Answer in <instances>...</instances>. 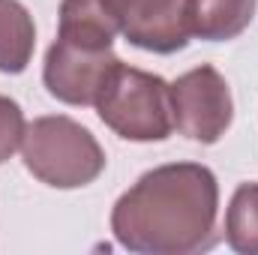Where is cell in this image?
<instances>
[{
	"label": "cell",
	"instance_id": "1",
	"mask_svg": "<svg viewBox=\"0 0 258 255\" xmlns=\"http://www.w3.org/2000/svg\"><path fill=\"white\" fill-rule=\"evenodd\" d=\"M219 186L207 165L174 162L147 171L111 210L120 246L147 255H189L216 243Z\"/></svg>",
	"mask_w": 258,
	"mask_h": 255
},
{
	"label": "cell",
	"instance_id": "2",
	"mask_svg": "<svg viewBox=\"0 0 258 255\" xmlns=\"http://www.w3.org/2000/svg\"><path fill=\"white\" fill-rule=\"evenodd\" d=\"M117 27L99 0H63L57 39L45 54V87L66 105H93L117 63Z\"/></svg>",
	"mask_w": 258,
	"mask_h": 255
},
{
	"label": "cell",
	"instance_id": "3",
	"mask_svg": "<svg viewBox=\"0 0 258 255\" xmlns=\"http://www.w3.org/2000/svg\"><path fill=\"white\" fill-rule=\"evenodd\" d=\"M21 156L27 171L54 189L87 186L105 168V153L93 132L63 114L36 117L24 129Z\"/></svg>",
	"mask_w": 258,
	"mask_h": 255
},
{
	"label": "cell",
	"instance_id": "4",
	"mask_svg": "<svg viewBox=\"0 0 258 255\" xmlns=\"http://www.w3.org/2000/svg\"><path fill=\"white\" fill-rule=\"evenodd\" d=\"M102 123L126 141H162L171 135V84L159 75L114 63L96 96Z\"/></svg>",
	"mask_w": 258,
	"mask_h": 255
},
{
	"label": "cell",
	"instance_id": "5",
	"mask_svg": "<svg viewBox=\"0 0 258 255\" xmlns=\"http://www.w3.org/2000/svg\"><path fill=\"white\" fill-rule=\"evenodd\" d=\"M171 117L180 135L216 144L234 117L228 81L207 63L183 72L171 84Z\"/></svg>",
	"mask_w": 258,
	"mask_h": 255
},
{
	"label": "cell",
	"instance_id": "6",
	"mask_svg": "<svg viewBox=\"0 0 258 255\" xmlns=\"http://www.w3.org/2000/svg\"><path fill=\"white\" fill-rule=\"evenodd\" d=\"M111 21L117 24V33L126 36V42L171 54L186 48L189 30L183 21V0H102Z\"/></svg>",
	"mask_w": 258,
	"mask_h": 255
},
{
	"label": "cell",
	"instance_id": "7",
	"mask_svg": "<svg viewBox=\"0 0 258 255\" xmlns=\"http://www.w3.org/2000/svg\"><path fill=\"white\" fill-rule=\"evenodd\" d=\"M255 3L258 0H183V21L189 36L228 42L249 27Z\"/></svg>",
	"mask_w": 258,
	"mask_h": 255
},
{
	"label": "cell",
	"instance_id": "8",
	"mask_svg": "<svg viewBox=\"0 0 258 255\" xmlns=\"http://www.w3.org/2000/svg\"><path fill=\"white\" fill-rule=\"evenodd\" d=\"M36 45V27L24 3L0 0V72H24Z\"/></svg>",
	"mask_w": 258,
	"mask_h": 255
},
{
	"label": "cell",
	"instance_id": "9",
	"mask_svg": "<svg viewBox=\"0 0 258 255\" xmlns=\"http://www.w3.org/2000/svg\"><path fill=\"white\" fill-rule=\"evenodd\" d=\"M225 237L237 252L258 255V183H240L228 213H225Z\"/></svg>",
	"mask_w": 258,
	"mask_h": 255
},
{
	"label": "cell",
	"instance_id": "10",
	"mask_svg": "<svg viewBox=\"0 0 258 255\" xmlns=\"http://www.w3.org/2000/svg\"><path fill=\"white\" fill-rule=\"evenodd\" d=\"M24 129H27V123H24L18 102L9 96H0V162H6L21 147Z\"/></svg>",
	"mask_w": 258,
	"mask_h": 255
}]
</instances>
